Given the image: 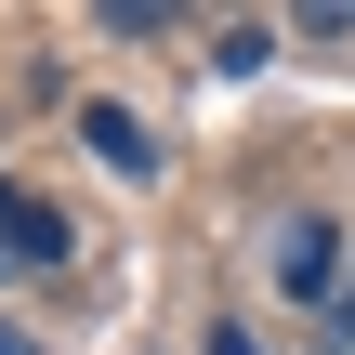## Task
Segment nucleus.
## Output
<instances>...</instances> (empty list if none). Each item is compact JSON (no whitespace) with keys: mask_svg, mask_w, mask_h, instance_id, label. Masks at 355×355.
<instances>
[{"mask_svg":"<svg viewBox=\"0 0 355 355\" xmlns=\"http://www.w3.org/2000/svg\"><path fill=\"white\" fill-rule=\"evenodd\" d=\"M277 290H290V303H343V237H329L316 211L277 224Z\"/></svg>","mask_w":355,"mask_h":355,"instance_id":"1","label":"nucleus"},{"mask_svg":"<svg viewBox=\"0 0 355 355\" xmlns=\"http://www.w3.org/2000/svg\"><path fill=\"white\" fill-rule=\"evenodd\" d=\"M66 263V211H40L13 171H0V277H53Z\"/></svg>","mask_w":355,"mask_h":355,"instance_id":"2","label":"nucleus"},{"mask_svg":"<svg viewBox=\"0 0 355 355\" xmlns=\"http://www.w3.org/2000/svg\"><path fill=\"white\" fill-rule=\"evenodd\" d=\"M79 145H92L105 171H158V132H145L132 105H79Z\"/></svg>","mask_w":355,"mask_h":355,"instance_id":"3","label":"nucleus"},{"mask_svg":"<svg viewBox=\"0 0 355 355\" xmlns=\"http://www.w3.org/2000/svg\"><path fill=\"white\" fill-rule=\"evenodd\" d=\"M211 355H250V329H211Z\"/></svg>","mask_w":355,"mask_h":355,"instance_id":"4","label":"nucleus"},{"mask_svg":"<svg viewBox=\"0 0 355 355\" xmlns=\"http://www.w3.org/2000/svg\"><path fill=\"white\" fill-rule=\"evenodd\" d=\"M0 355H40V343H26V329H0Z\"/></svg>","mask_w":355,"mask_h":355,"instance_id":"5","label":"nucleus"}]
</instances>
